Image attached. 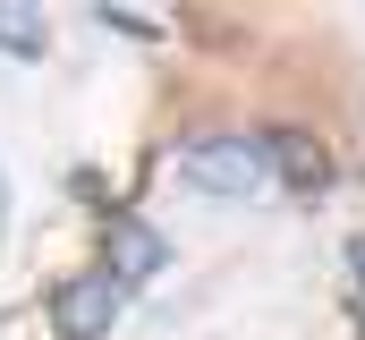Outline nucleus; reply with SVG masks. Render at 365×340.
<instances>
[{"mask_svg":"<svg viewBox=\"0 0 365 340\" xmlns=\"http://www.w3.org/2000/svg\"><path fill=\"white\" fill-rule=\"evenodd\" d=\"M179 179L195 187V196L247 204V196L272 187V162H264V136H195V145L179 154Z\"/></svg>","mask_w":365,"mask_h":340,"instance_id":"f257e3e1","label":"nucleus"},{"mask_svg":"<svg viewBox=\"0 0 365 340\" xmlns=\"http://www.w3.org/2000/svg\"><path fill=\"white\" fill-rule=\"evenodd\" d=\"M119 298H128V289H119L110 272H86V281H68V289L51 298V332H60V340H102L110 324H119Z\"/></svg>","mask_w":365,"mask_h":340,"instance_id":"f03ea898","label":"nucleus"},{"mask_svg":"<svg viewBox=\"0 0 365 340\" xmlns=\"http://www.w3.org/2000/svg\"><path fill=\"white\" fill-rule=\"evenodd\" d=\"M264 162H272V179L297 187V196H323V187H331V162H323V145H314L306 128H264Z\"/></svg>","mask_w":365,"mask_h":340,"instance_id":"7ed1b4c3","label":"nucleus"},{"mask_svg":"<svg viewBox=\"0 0 365 340\" xmlns=\"http://www.w3.org/2000/svg\"><path fill=\"white\" fill-rule=\"evenodd\" d=\"M102 272H110L119 289H145V281L162 272V239H153L145 221H128V213H119V221L102 230Z\"/></svg>","mask_w":365,"mask_h":340,"instance_id":"20e7f679","label":"nucleus"},{"mask_svg":"<svg viewBox=\"0 0 365 340\" xmlns=\"http://www.w3.org/2000/svg\"><path fill=\"white\" fill-rule=\"evenodd\" d=\"M0 51H17V60H43V51H51V26H43V9H0Z\"/></svg>","mask_w":365,"mask_h":340,"instance_id":"39448f33","label":"nucleus"},{"mask_svg":"<svg viewBox=\"0 0 365 340\" xmlns=\"http://www.w3.org/2000/svg\"><path fill=\"white\" fill-rule=\"evenodd\" d=\"M93 17H102L110 34H128V43H162V26H153V17H136V9H110V0H102Z\"/></svg>","mask_w":365,"mask_h":340,"instance_id":"423d86ee","label":"nucleus"},{"mask_svg":"<svg viewBox=\"0 0 365 340\" xmlns=\"http://www.w3.org/2000/svg\"><path fill=\"white\" fill-rule=\"evenodd\" d=\"M349 272H357V289H365V239H357V247H349Z\"/></svg>","mask_w":365,"mask_h":340,"instance_id":"0eeeda50","label":"nucleus"}]
</instances>
